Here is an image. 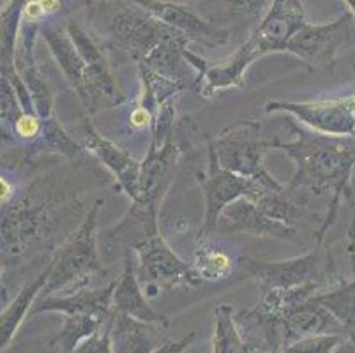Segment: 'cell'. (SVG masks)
I'll return each instance as SVG.
<instances>
[{
  "label": "cell",
  "instance_id": "6",
  "mask_svg": "<svg viewBox=\"0 0 355 353\" xmlns=\"http://www.w3.org/2000/svg\"><path fill=\"white\" fill-rule=\"evenodd\" d=\"M260 124L254 121H241L216 136H207L209 150L225 170L234 171L248 179H261L269 175L266 170V155L277 148V140H263Z\"/></svg>",
  "mask_w": 355,
  "mask_h": 353
},
{
  "label": "cell",
  "instance_id": "13",
  "mask_svg": "<svg viewBox=\"0 0 355 353\" xmlns=\"http://www.w3.org/2000/svg\"><path fill=\"white\" fill-rule=\"evenodd\" d=\"M129 2L147 11L148 15L163 19L170 27L184 32L191 41L205 46H221L230 39V31L209 24L207 19L200 18L188 6L166 2V0H129Z\"/></svg>",
  "mask_w": 355,
  "mask_h": 353
},
{
  "label": "cell",
  "instance_id": "21",
  "mask_svg": "<svg viewBox=\"0 0 355 353\" xmlns=\"http://www.w3.org/2000/svg\"><path fill=\"white\" fill-rule=\"evenodd\" d=\"M51 268H53V261H50L40 276L32 279L15 297V300L2 311V315H0V348H2V352L11 345L12 338H15L20 325L24 323L25 316L32 311L35 300L40 299L41 291L44 290L48 279H50Z\"/></svg>",
  "mask_w": 355,
  "mask_h": 353
},
{
  "label": "cell",
  "instance_id": "16",
  "mask_svg": "<svg viewBox=\"0 0 355 353\" xmlns=\"http://www.w3.org/2000/svg\"><path fill=\"white\" fill-rule=\"evenodd\" d=\"M117 281H112L108 286L82 288L67 295L40 297L32 307V315L41 313H60V315H90L108 320L114 315V291Z\"/></svg>",
  "mask_w": 355,
  "mask_h": 353
},
{
  "label": "cell",
  "instance_id": "34",
  "mask_svg": "<svg viewBox=\"0 0 355 353\" xmlns=\"http://www.w3.org/2000/svg\"><path fill=\"white\" fill-rule=\"evenodd\" d=\"M196 336L198 334H196L195 330H193V332H189L186 338L179 339V341H170V339H168L166 343H163L159 348H156L154 352H150V353H184L186 350L189 348V346L193 345V343H195Z\"/></svg>",
  "mask_w": 355,
  "mask_h": 353
},
{
  "label": "cell",
  "instance_id": "10",
  "mask_svg": "<svg viewBox=\"0 0 355 353\" xmlns=\"http://www.w3.org/2000/svg\"><path fill=\"white\" fill-rule=\"evenodd\" d=\"M355 43V18L350 11H343L334 21L324 25H309L290 39L286 51L301 58L311 67L327 66L336 57Z\"/></svg>",
  "mask_w": 355,
  "mask_h": 353
},
{
  "label": "cell",
  "instance_id": "33",
  "mask_svg": "<svg viewBox=\"0 0 355 353\" xmlns=\"http://www.w3.org/2000/svg\"><path fill=\"white\" fill-rule=\"evenodd\" d=\"M225 2L234 12L248 16L260 15L261 9L266 8V0H225Z\"/></svg>",
  "mask_w": 355,
  "mask_h": 353
},
{
  "label": "cell",
  "instance_id": "30",
  "mask_svg": "<svg viewBox=\"0 0 355 353\" xmlns=\"http://www.w3.org/2000/svg\"><path fill=\"white\" fill-rule=\"evenodd\" d=\"M345 341L347 338L338 334L309 336L286 345L282 353H334Z\"/></svg>",
  "mask_w": 355,
  "mask_h": 353
},
{
  "label": "cell",
  "instance_id": "35",
  "mask_svg": "<svg viewBox=\"0 0 355 353\" xmlns=\"http://www.w3.org/2000/svg\"><path fill=\"white\" fill-rule=\"evenodd\" d=\"M129 124H131V128H135V129L150 128V131H153L154 117H153V113L148 112L147 108L137 105V108L131 112V117H129Z\"/></svg>",
  "mask_w": 355,
  "mask_h": 353
},
{
  "label": "cell",
  "instance_id": "25",
  "mask_svg": "<svg viewBox=\"0 0 355 353\" xmlns=\"http://www.w3.org/2000/svg\"><path fill=\"white\" fill-rule=\"evenodd\" d=\"M212 353H250L246 343L239 332L234 307L230 304L221 302L214 309Z\"/></svg>",
  "mask_w": 355,
  "mask_h": 353
},
{
  "label": "cell",
  "instance_id": "27",
  "mask_svg": "<svg viewBox=\"0 0 355 353\" xmlns=\"http://www.w3.org/2000/svg\"><path fill=\"white\" fill-rule=\"evenodd\" d=\"M28 0H9L6 8L2 9V24H0V34H2V69L15 67L16 44L21 27V12Z\"/></svg>",
  "mask_w": 355,
  "mask_h": 353
},
{
  "label": "cell",
  "instance_id": "41",
  "mask_svg": "<svg viewBox=\"0 0 355 353\" xmlns=\"http://www.w3.org/2000/svg\"><path fill=\"white\" fill-rule=\"evenodd\" d=\"M269 353H282V350H276V352H269Z\"/></svg>",
  "mask_w": 355,
  "mask_h": 353
},
{
  "label": "cell",
  "instance_id": "40",
  "mask_svg": "<svg viewBox=\"0 0 355 353\" xmlns=\"http://www.w3.org/2000/svg\"><path fill=\"white\" fill-rule=\"evenodd\" d=\"M96 2H106V0H87V4H89V6L96 4Z\"/></svg>",
  "mask_w": 355,
  "mask_h": 353
},
{
  "label": "cell",
  "instance_id": "4",
  "mask_svg": "<svg viewBox=\"0 0 355 353\" xmlns=\"http://www.w3.org/2000/svg\"><path fill=\"white\" fill-rule=\"evenodd\" d=\"M103 200L90 207L78 230L67 239L55 255L50 279L40 297L67 295L87 288L90 277L101 270V258L98 251V214Z\"/></svg>",
  "mask_w": 355,
  "mask_h": 353
},
{
  "label": "cell",
  "instance_id": "26",
  "mask_svg": "<svg viewBox=\"0 0 355 353\" xmlns=\"http://www.w3.org/2000/svg\"><path fill=\"white\" fill-rule=\"evenodd\" d=\"M15 66L18 73L21 74V78H24L25 85L31 90L35 110H37L40 117L43 121H48L50 117H53V96H51L46 80L35 66V58H16Z\"/></svg>",
  "mask_w": 355,
  "mask_h": 353
},
{
  "label": "cell",
  "instance_id": "23",
  "mask_svg": "<svg viewBox=\"0 0 355 353\" xmlns=\"http://www.w3.org/2000/svg\"><path fill=\"white\" fill-rule=\"evenodd\" d=\"M313 299L327 307L336 318L340 320L348 330V336L355 330V279L341 281L334 288H325L318 291ZM348 341V338H347Z\"/></svg>",
  "mask_w": 355,
  "mask_h": 353
},
{
  "label": "cell",
  "instance_id": "31",
  "mask_svg": "<svg viewBox=\"0 0 355 353\" xmlns=\"http://www.w3.org/2000/svg\"><path fill=\"white\" fill-rule=\"evenodd\" d=\"M44 131V121L40 117V113H27L18 119L15 126V138L21 141H35L40 140Z\"/></svg>",
  "mask_w": 355,
  "mask_h": 353
},
{
  "label": "cell",
  "instance_id": "29",
  "mask_svg": "<svg viewBox=\"0 0 355 353\" xmlns=\"http://www.w3.org/2000/svg\"><path fill=\"white\" fill-rule=\"evenodd\" d=\"M24 115L21 103L8 78L0 80V117H2V136L6 140L15 136V126Z\"/></svg>",
  "mask_w": 355,
  "mask_h": 353
},
{
  "label": "cell",
  "instance_id": "5",
  "mask_svg": "<svg viewBox=\"0 0 355 353\" xmlns=\"http://www.w3.org/2000/svg\"><path fill=\"white\" fill-rule=\"evenodd\" d=\"M131 249L137 252V274L148 297L159 295L161 290L200 284L191 264L184 261L166 244L159 230L138 239Z\"/></svg>",
  "mask_w": 355,
  "mask_h": 353
},
{
  "label": "cell",
  "instance_id": "32",
  "mask_svg": "<svg viewBox=\"0 0 355 353\" xmlns=\"http://www.w3.org/2000/svg\"><path fill=\"white\" fill-rule=\"evenodd\" d=\"M73 353H114L112 341H110V320L103 327V330L85 339Z\"/></svg>",
  "mask_w": 355,
  "mask_h": 353
},
{
  "label": "cell",
  "instance_id": "15",
  "mask_svg": "<svg viewBox=\"0 0 355 353\" xmlns=\"http://www.w3.org/2000/svg\"><path fill=\"white\" fill-rule=\"evenodd\" d=\"M219 232L241 233V235H254V237L272 239H293L295 226L276 221L261 212L250 198H239L223 210L218 223Z\"/></svg>",
  "mask_w": 355,
  "mask_h": 353
},
{
  "label": "cell",
  "instance_id": "17",
  "mask_svg": "<svg viewBox=\"0 0 355 353\" xmlns=\"http://www.w3.org/2000/svg\"><path fill=\"white\" fill-rule=\"evenodd\" d=\"M282 322L285 346L302 338H309V336L338 334L348 338V330L345 329L343 323L336 318L327 307L316 302L313 297L286 311Z\"/></svg>",
  "mask_w": 355,
  "mask_h": 353
},
{
  "label": "cell",
  "instance_id": "38",
  "mask_svg": "<svg viewBox=\"0 0 355 353\" xmlns=\"http://www.w3.org/2000/svg\"><path fill=\"white\" fill-rule=\"evenodd\" d=\"M348 241H350V248H348V251L354 255V251H355V212H354V218H352L350 228H348Z\"/></svg>",
  "mask_w": 355,
  "mask_h": 353
},
{
  "label": "cell",
  "instance_id": "36",
  "mask_svg": "<svg viewBox=\"0 0 355 353\" xmlns=\"http://www.w3.org/2000/svg\"><path fill=\"white\" fill-rule=\"evenodd\" d=\"M0 186H2V207H6L16 198V191L9 177H4V175L0 177Z\"/></svg>",
  "mask_w": 355,
  "mask_h": 353
},
{
  "label": "cell",
  "instance_id": "37",
  "mask_svg": "<svg viewBox=\"0 0 355 353\" xmlns=\"http://www.w3.org/2000/svg\"><path fill=\"white\" fill-rule=\"evenodd\" d=\"M37 2H40L41 9H43L46 16L57 15V12L60 11V8H62V2H60V0H37Z\"/></svg>",
  "mask_w": 355,
  "mask_h": 353
},
{
  "label": "cell",
  "instance_id": "22",
  "mask_svg": "<svg viewBox=\"0 0 355 353\" xmlns=\"http://www.w3.org/2000/svg\"><path fill=\"white\" fill-rule=\"evenodd\" d=\"M235 258L218 246L198 242L193 255L191 267L200 283H219L232 276L235 268Z\"/></svg>",
  "mask_w": 355,
  "mask_h": 353
},
{
  "label": "cell",
  "instance_id": "14",
  "mask_svg": "<svg viewBox=\"0 0 355 353\" xmlns=\"http://www.w3.org/2000/svg\"><path fill=\"white\" fill-rule=\"evenodd\" d=\"M85 150L94 154L117 180L119 187L125 193L131 202H137L140 196V173L141 163L135 161L129 152L119 147L112 140L105 138L98 129L92 126L89 119H85V141H83Z\"/></svg>",
  "mask_w": 355,
  "mask_h": 353
},
{
  "label": "cell",
  "instance_id": "1",
  "mask_svg": "<svg viewBox=\"0 0 355 353\" xmlns=\"http://www.w3.org/2000/svg\"><path fill=\"white\" fill-rule=\"evenodd\" d=\"M288 126L295 132V140L288 144L277 140V150L285 152L295 164V173L288 191L308 189L313 193H332L329 212L316 233V244L320 246L338 219L341 202L352 196L350 182L352 173L355 171V136L322 135L293 124V121H288Z\"/></svg>",
  "mask_w": 355,
  "mask_h": 353
},
{
  "label": "cell",
  "instance_id": "39",
  "mask_svg": "<svg viewBox=\"0 0 355 353\" xmlns=\"http://www.w3.org/2000/svg\"><path fill=\"white\" fill-rule=\"evenodd\" d=\"M345 2H347L348 11H350L352 15H354V18H355V0H345Z\"/></svg>",
  "mask_w": 355,
  "mask_h": 353
},
{
  "label": "cell",
  "instance_id": "11",
  "mask_svg": "<svg viewBox=\"0 0 355 353\" xmlns=\"http://www.w3.org/2000/svg\"><path fill=\"white\" fill-rule=\"evenodd\" d=\"M200 187L205 196V216L203 225L196 235V242H207L212 233L218 230L223 210L239 198L251 196L254 189V180L228 171L216 160L214 152L209 150L207 173H196Z\"/></svg>",
  "mask_w": 355,
  "mask_h": 353
},
{
  "label": "cell",
  "instance_id": "8",
  "mask_svg": "<svg viewBox=\"0 0 355 353\" xmlns=\"http://www.w3.org/2000/svg\"><path fill=\"white\" fill-rule=\"evenodd\" d=\"M241 265L257 281L260 293L272 290H292V288L309 283H320L329 288L325 279H329L332 272V264L327 261L318 244L309 252L292 260L260 261L244 257Z\"/></svg>",
  "mask_w": 355,
  "mask_h": 353
},
{
  "label": "cell",
  "instance_id": "42",
  "mask_svg": "<svg viewBox=\"0 0 355 353\" xmlns=\"http://www.w3.org/2000/svg\"><path fill=\"white\" fill-rule=\"evenodd\" d=\"M352 350H354V353H355V348H354V346H352Z\"/></svg>",
  "mask_w": 355,
  "mask_h": 353
},
{
  "label": "cell",
  "instance_id": "3",
  "mask_svg": "<svg viewBox=\"0 0 355 353\" xmlns=\"http://www.w3.org/2000/svg\"><path fill=\"white\" fill-rule=\"evenodd\" d=\"M179 160L180 147L177 141H173V138H170L161 147L150 144L147 157L141 163L140 196L137 202H133L124 219L110 232V239L121 237L122 233L129 230H138L141 237L159 230L157 214H159L161 202L175 179Z\"/></svg>",
  "mask_w": 355,
  "mask_h": 353
},
{
  "label": "cell",
  "instance_id": "20",
  "mask_svg": "<svg viewBox=\"0 0 355 353\" xmlns=\"http://www.w3.org/2000/svg\"><path fill=\"white\" fill-rule=\"evenodd\" d=\"M41 35L46 41L48 48H50L51 55H53L55 62L59 64L62 69L64 76L69 82L71 89L76 92L78 99L82 101L85 97V62H83L82 55L78 53L76 46H74L73 39L67 34V31L57 27L53 24H43L41 25Z\"/></svg>",
  "mask_w": 355,
  "mask_h": 353
},
{
  "label": "cell",
  "instance_id": "28",
  "mask_svg": "<svg viewBox=\"0 0 355 353\" xmlns=\"http://www.w3.org/2000/svg\"><path fill=\"white\" fill-rule=\"evenodd\" d=\"M43 150L55 152V154H62L66 157H76L85 150L82 144L74 141L66 129L62 128L57 117H50L48 121H44V131L40 140L35 141Z\"/></svg>",
  "mask_w": 355,
  "mask_h": 353
},
{
  "label": "cell",
  "instance_id": "9",
  "mask_svg": "<svg viewBox=\"0 0 355 353\" xmlns=\"http://www.w3.org/2000/svg\"><path fill=\"white\" fill-rule=\"evenodd\" d=\"M110 35L138 62H144L157 46L166 43H182L191 39L184 32L170 27L163 19L148 15L138 6H124L108 25Z\"/></svg>",
  "mask_w": 355,
  "mask_h": 353
},
{
  "label": "cell",
  "instance_id": "24",
  "mask_svg": "<svg viewBox=\"0 0 355 353\" xmlns=\"http://www.w3.org/2000/svg\"><path fill=\"white\" fill-rule=\"evenodd\" d=\"M108 320L90 315H66L62 329L55 336L51 345L59 348V353H73L85 339L103 330Z\"/></svg>",
  "mask_w": 355,
  "mask_h": 353
},
{
  "label": "cell",
  "instance_id": "18",
  "mask_svg": "<svg viewBox=\"0 0 355 353\" xmlns=\"http://www.w3.org/2000/svg\"><path fill=\"white\" fill-rule=\"evenodd\" d=\"M164 327L140 322L114 309L110 316V341L114 353H150L166 343Z\"/></svg>",
  "mask_w": 355,
  "mask_h": 353
},
{
  "label": "cell",
  "instance_id": "7",
  "mask_svg": "<svg viewBox=\"0 0 355 353\" xmlns=\"http://www.w3.org/2000/svg\"><path fill=\"white\" fill-rule=\"evenodd\" d=\"M51 230L50 205L40 194H24L2 207V261L15 264Z\"/></svg>",
  "mask_w": 355,
  "mask_h": 353
},
{
  "label": "cell",
  "instance_id": "19",
  "mask_svg": "<svg viewBox=\"0 0 355 353\" xmlns=\"http://www.w3.org/2000/svg\"><path fill=\"white\" fill-rule=\"evenodd\" d=\"M114 309L121 311L124 315L133 316L140 322L156 323L166 329L170 325V320L154 309L148 304L147 293H144V286L140 283V277L137 274V265L131 261V251H125L124 270L117 279L114 291Z\"/></svg>",
  "mask_w": 355,
  "mask_h": 353
},
{
  "label": "cell",
  "instance_id": "12",
  "mask_svg": "<svg viewBox=\"0 0 355 353\" xmlns=\"http://www.w3.org/2000/svg\"><path fill=\"white\" fill-rule=\"evenodd\" d=\"M267 113H288L322 135L355 136V96L331 101H269Z\"/></svg>",
  "mask_w": 355,
  "mask_h": 353
},
{
  "label": "cell",
  "instance_id": "2",
  "mask_svg": "<svg viewBox=\"0 0 355 353\" xmlns=\"http://www.w3.org/2000/svg\"><path fill=\"white\" fill-rule=\"evenodd\" d=\"M304 24L306 15L301 0H272V6L246 44L235 51L227 62L209 66L200 94L214 97L216 94L241 87L244 74L254 60L276 51H286L290 39Z\"/></svg>",
  "mask_w": 355,
  "mask_h": 353
}]
</instances>
